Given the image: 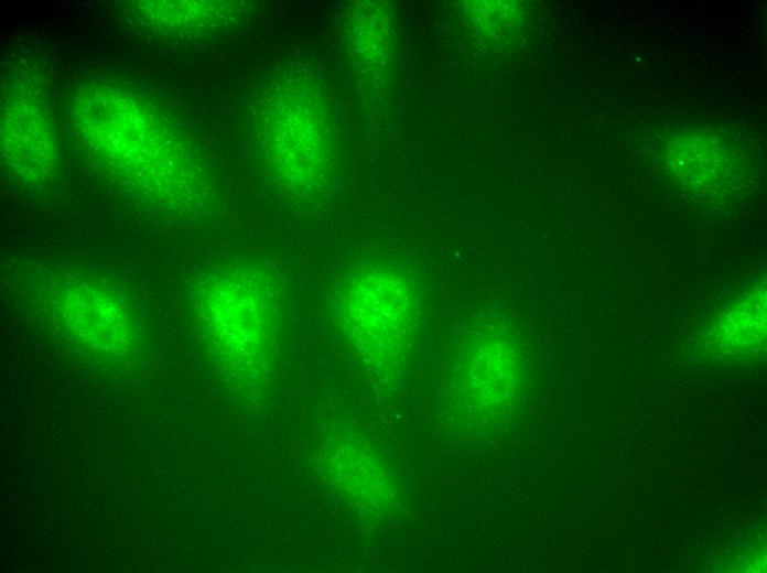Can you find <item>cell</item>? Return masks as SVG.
I'll use <instances>...</instances> for the list:
<instances>
[{"label":"cell","mask_w":767,"mask_h":573,"mask_svg":"<svg viewBox=\"0 0 767 573\" xmlns=\"http://www.w3.org/2000/svg\"><path fill=\"white\" fill-rule=\"evenodd\" d=\"M199 314L228 349L244 355L262 352L280 314L282 296L277 278L259 267L219 269L199 283Z\"/></svg>","instance_id":"cell-1"},{"label":"cell","mask_w":767,"mask_h":573,"mask_svg":"<svg viewBox=\"0 0 767 573\" xmlns=\"http://www.w3.org/2000/svg\"><path fill=\"white\" fill-rule=\"evenodd\" d=\"M296 93L283 94L270 112L269 164L284 190L313 198L327 185L326 127L313 100Z\"/></svg>","instance_id":"cell-2"},{"label":"cell","mask_w":767,"mask_h":573,"mask_svg":"<svg viewBox=\"0 0 767 573\" xmlns=\"http://www.w3.org/2000/svg\"><path fill=\"white\" fill-rule=\"evenodd\" d=\"M55 304L63 321L89 340L115 344L128 327L122 303L98 285L67 283L57 292Z\"/></svg>","instance_id":"cell-3"}]
</instances>
